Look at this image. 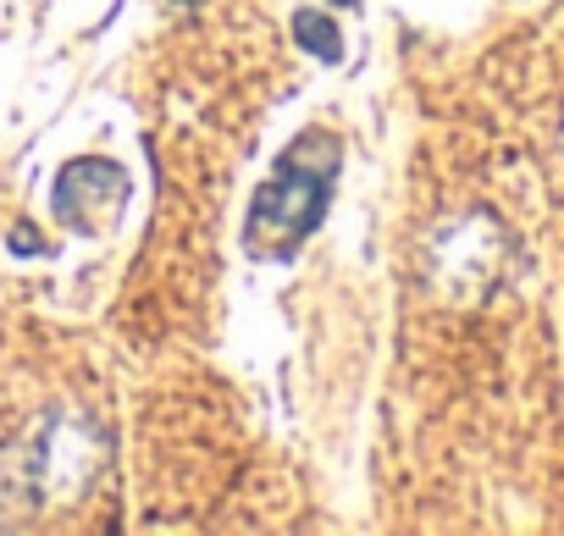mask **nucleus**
Here are the masks:
<instances>
[{"label": "nucleus", "instance_id": "obj_2", "mask_svg": "<svg viewBox=\"0 0 564 536\" xmlns=\"http://www.w3.org/2000/svg\"><path fill=\"white\" fill-rule=\"evenodd\" d=\"M294 34H300V45H305V51H316L322 62H338V56H344L338 29H333L327 18H311V12H305V18H294Z\"/></svg>", "mask_w": 564, "mask_h": 536}, {"label": "nucleus", "instance_id": "obj_1", "mask_svg": "<svg viewBox=\"0 0 564 536\" xmlns=\"http://www.w3.org/2000/svg\"><path fill=\"white\" fill-rule=\"evenodd\" d=\"M327 183H333V155H322L316 172H311V166H305V144H300L289 161L276 166V177L260 188V205H254V221H249L254 249L289 254V249L322 221Z\"/></svg>", "mask_w": 564, "mask_h": 536}]
</instances>
